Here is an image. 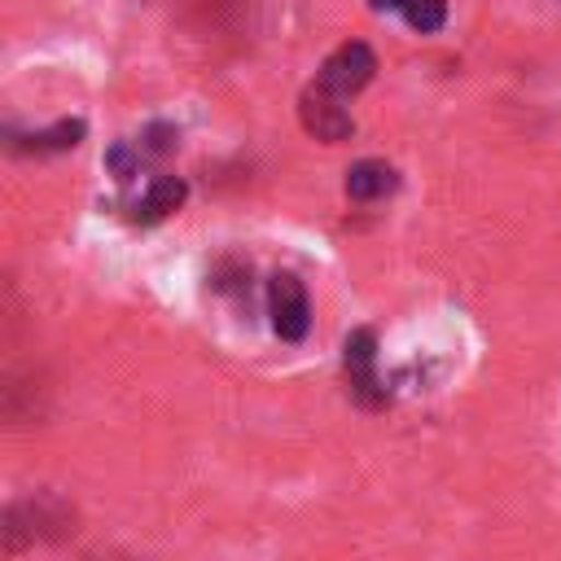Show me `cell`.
I'll return each mask as SVG.
<instances>
[{
    "label": "cell",
    "mask_w": 561,
    "mask_h": 561,
    "mask_svg": "<svg viewBox=\"0 0 561 561\" xmlns=\"http://www.w3.org/2000/svg\"><path fill=\"white\" fill-rule=\"evenodd\" d=\"M79 136H83V123H57L53 131L31 136L26 149H70V145H79Z\"/></svg>",
    "instance_id": "cell-9"
},
{
    "label": "cell",
    "mask_w": 561,
    "mask_h": 561,
    "mask_svg": "<svg viewBox=\"0 0 561 561\" xmlns=\"http://www.w3.org/2000/svg\"><path fill=\"white\" fill-rule=\"evenodd\" d=\"M180 202H184V180L158 175V180L149 184L145 202H136V219H162V215H171Z\"/></svg>",
    "instance_id": "cell-7"
},
{
    "label": "cell",
    "mask_w": 561,
    "mask_h": 561,
    "mask_svg": "<svg viewBox=\"0 0 561 561\" xmlns=\"http://www.w3.org/2000/svg\"><path fill=\"white\" fill-rule=\"evenodd\" d=\"M70 530H75V508H70L66 500L48 495V491L9 504L4 526H0L4 552H22V548H31V543H48V539H61V535H70Z\"/></svg>",
    "instance_id": "cell-1"
},
{
    "label": "cell",
    "mask_w": 561,
    "mask_h": 561,
    "mask_svg": "<svg viewBox=\"0 0 561 561\" xmlns=\"http://www.w3.org/2000/svg\"><path fill=\"white\" fill-rule=\"evenodd\" d=\"M373 70H377V57H373V48L368 44H359V39H351V44H342V48H333L329 57H324V66H320V88L324 92H333V96H351V92H359L368 79H373Z\"/></svg>",
    "instance_id": "cell-2"
},
{
    "label": "cell",
    "mask_w": 561,
    "mask_h": 561,
    "mask_svg": "<svg viewBox=\"0 0 561 561\" xmlns=\"http://www.w3.org/2000/svg\"><path fill=\"white\" fill-rule=\"evenodd\" d=\"M403 18H408V26H416V31H438L443 18H447V0H408V4H403Z\"/></svg>",
    "instance_id": "cell-8"
},
{
    "label": "cell",
    "mask_w": 561,
    "mask_h": 561,
    "mask_svg": "<svg viewBox=\"0 0 561 561\" xmlns=\"http://www.w3.org/2000/svg\"><path fill=\"white\" fill-rule=\"evenodd\" d=\"M267 307H272V329L285 337V342H298L311 324V307H307V289L298 276L289 272H276L272 285H267Z\"/></svg>",
    "instance_id": "cell-4"
},
{
    "label": "cell",
    "mask_w": 561,
    "mask_h": 561,
    "mask_svg": "<svg viewBox=\"0 0 561 561\" xmlns=\"http://www.w3.org/2000/svg\"><path fill=\"white\" fill-rule=\"evenodd\" d=\"M368 4H373V9H399V13H403L408 0H368Z\"/></svg>",
    "instance_id": "cell-10"
},
{
    "label": "cell",
    "mask_w": 561,
    "mask_h": 561,
    "mask_svg": "<svg viewBox=\"0 0 561 561\" xmlns=\"http://www.w3.org/2000/svg\"><path fill=\"white\" fill-rule=\"evenodd\" d=\"M394 184H399V180H394V167H386V162H355V167L346 171V193H351L355 202L386 197Z\"/></svg>",
    "instance_id": "cell-6"
},
{
    "label": "cell",
    "mask_w": 561,
    "mask_h": 561,
    "mask_svg": "<svg viewBox=\"0 0 561 561\" xmlns=\"http://www.w3.org/2000/svg\"><path fill=\"white\" fill-rule=\"evenodd\" d=\"M298 118H302V127L316 136V140H346L351 136V114H346V105H342V96H333V92H324L320 83H311L302 96H298Z\"/></svg>",
    "instance_id": "cell-5"
},
{
    "label": "cell",
    "mask_w": 561,
    "mask_h": 561,
    "mask_svg": "<svg viewBox=\"0 0 561 561\" xmlns=\"http://www.w3.org/2000/svg\"><path fill=\"white\" fill-rule=\"evenodd\" d=\"M342 364H346V381H351V394L368 408L386 403V386L377 377V337L373 329H355L342 346Z\"/></svg>",
    "instance_id": "cell-3"
}]
</instances>
